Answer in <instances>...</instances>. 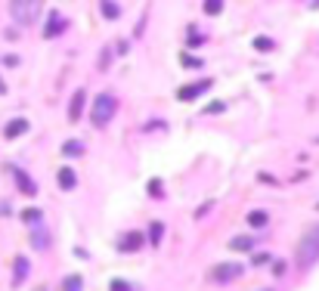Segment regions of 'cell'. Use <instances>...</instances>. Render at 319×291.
I'll return each instance as SVG.
<instances>
[{"mask_svg": "<svg viewBox=\"0 0 319 291\" xmlns=\"http://www.w3.org/2000/svg\"><path fill=\"white\" fill-rule=\"evenodd\" d=\"M316 260H319V226H313V229H307L300 235L297 251H294V263H297L300 272H307Z\"/></svg>", "mask_w": 319, "mask_h": 291, "instance_id": "6da1fadb", "label": "cell"}, {"mask_svg": "<svg viewBox=\"0 0 319 291\" xmlns=\"http://www.w3.org/2000/svg\"><path fill=\"white\" fill-rule=\"evenodd\" d=\"M149 192H152V195H162V186H158V180H152V186H149Z\"/></svg>", "mask_w": 319, "mask_h": 291, "instance_id": "d4e9b609", "label": "cell"}, {"mask_svg": "<svg viewBox=\"0 0 319 291\" xmlns=\"http://www.w3.org/2000/svg\"><path fill=\"white\" fill-rule=\"evenodd\" d=\"M84 99H87V93H84V90H75L72 105H68V118H72V121H78V118L84 115Z\"/></svg>", "mask_w": 319, "mask_h": 291, "instance_id": "ba28073f", "label": "cell"}, {"mask_svg": "<svg viewBox=\"0 0 319 291\" xmlns=\"http://www.w3.org/2000/svg\"><path fill=\"white\" fill-rule=\"evenodd\" d=\"M260 291H273V288H260Z\"/></svg>", "mask_w": 319, "mask_h": 291, "instance_id": "484cf974", "label": "cell"}, {"mask_svg": "<svg viewBox=\"0 0 319 291\" xmlns=\"http://www.w3.org/2000/svg\"><path fill=\"white\" fill-rule=\"evenodd\" d=\"M25 130H28V121H25V118H16V121H10V124L4 127V136H7V139H16V136H22Z\"/></svg>", "mask_w": 319, "mask_h": 291, "instance_id": "9c48e42d", "label": "cell"}, {"mask_svg": "<svg viewBox=\"0 0 319 291\" xmlns=\"http://www.w3.org/2000/svg\"><path fill=\"white\" fill-rule=\"evenodd\" d=\"M239 276H242V263H217L211 269V282H217V285H226Z\"/></svg>", "mask_w": 319, "mask_h": 291, "instance_id": "277c9868", "label": "cell"}, {"mask_svg": "<svg viewBox=\"0 0 319 291\" xmlns=\"http://www.w3.org/2000/svg\"><path fill=\"white\" fill-rule=\"evenodd\" d=\"M183 65H186V68H202V59H196V56H183Z\"/></svg>", "mask_w": 319, "mask_h": 291, "instance_id": "7402d4cb", "label": "cell"}, {"mask_svg": "<svg viewBox=\"0 0 319 291\" xmlns=\"http://www.w3.org/2000/svg\"><path fill=\"white\" fill-rule=\"evenodd\" d=\"M22 217H25V220H28V223H38V220H41V211H25Z\"/></svg>", "mask_w": 319, "mask_h": 291, "instance_id": "603a6c76", "label": "cell"}, {"mask_svg": "<svg viewBox=\"0 0 319 291\" xmlns=\"http://www.w3.org/2000/svg\"><path fill=\"white\" fill-rule=\"evenodd\" d=\"M115 108H118V102H115L112 93H99V96L93 99V108H90V121H93L96 127H105V124L115 118Z\"/></svg>", "mask_w": 319, "mask_h": 291, "instance_id": "3957f363", "label": "cell"}, {"mask_svg": "<svg viewBox=\"0 0 319 291\" xmlns=\"http://www.w3.org/2000/svg\"><path fill=\"white\" fill-rule=\"evenodd\" d=\"M99 7H102L105 19H118V16H121V7L115 4V0H99Z\"/></svg>", "mask_w": 319, "mask_h": 291, "instance_id": "9a60e30c", "label": "cell"}, {"mask_svg": "<svg viewBox=\"0 0 319 291\" xmlns=\"http://www.w3.org/2000/svg\"><path fill=\"white\" fill-rule=\"evenodd\" d=\"M162 229H165L162 223H152V229H149V232H152V235H149V239H152V245H158V242H162Z\"/></svg>", "mask_w": 319, "mask_h": 291, "instance_id": "d6986e66", "label": "cell"}, {"mask_svg": "<svg viewBox=\"0 0 319 291\" xmlns=\"http://www.w3.org/2000/svg\"><path fill=\"white\" fill-rule=\"evenodd\" d=\"M13 177H16V183H19V189L25 195H38V186H34V180L22 171V168H13Z\"/></svg>", "mask_w": 319, "mask_h": 291, "instance_id": "5b68a950", "label": "cell"}, {"mask_svg": "<svg viewBox=\"0 0 319 291\" xmlns=\"http://www.w3.org/2000/svg\"><path fill=\"white\" fill-rule=\"evenodd\" d=\"M223 10V0H205V13L208 16H217Z\"/></svg>", "mask_w": 319, "mask_h": 291, "instance_id": "e0dca14e", "label": "cell"}, {"mask_svg": "<svg viewBox=\"0 0 319 291\" xmlns=\"http://www.w3.org/2000/svg\"><path fill=\"white\" fill-rule=\"evenodd\" d=\"M28 276V257H16L13 263V285H22Z\"/></svg>", "mask_w": 319, "mask_h": 291, "instance_id": "8fae6325", "label": "cell"}, {"mask_svg": "<svg viewBox=\"0 0 319 291\" xmlns=\"http://www.w3.org/2000/svg\"><path fill=\"white\" fill-rule=\"evenodd\" d=\"M229 248L233 251H248V248H254V239L251 235H236V239H229Z\"/></svg>", "mask_w": 319, "mask_h": 291, "instance_id": "5bb4252c", "label": "cell"}, {"mask_svg": "<svg viewBox=\"0 0 319 291\" xmlns=\"http://www.w3.org/2000/svg\"><path fill=\"white\" fill-rule=\"evenodd\" d=\"M139 245H143V232H127L118 239V251H136Z\"/></svg>", "mask_w": 319, "mask_h": 291, "instance_id": "52a82bcc", "label": "cell"}, {"mask_svg": "<svg viewBox=\"0 0 319 291\" xmlns=\"http://www.w3.org/2000/svg\"><path fill=\"white\" fill-rule=\"evenodd\" d=\"M109 291H133V285H127L124 279H115V282L109 285Z\"/></svg>", "mask_w": 319, "mask_h": 291, "instance_id": "ffe728a7", "label": "cell"}, {"mask_svg": "<svg viewBox=\"0 0 319 291\" xmlns=\"http://www.w3.org/2000/svg\"><path fill=\"white\" fill-rule=\"evenodd\" d=\"M44 0H10V16L16 25H34L41 19Z\"/></svg>", "mask_w": 319, "mask_h": 291, "instance_id": "7a4b0ae2", "label": "cell"}, {"mask_svg": "<svg viewBox=\"0 0 319 291\" xmlns=\"http://www.w3.org/2000/svg\"><path fill=\"white\" fill-rule=\"evenodd\" d=\"M208 87H211V81H196L192 87H180V90H177V96H180V99H196V96L205 93Z\"/></svg>", "mask_w": 319, "mask_h": 291, "instance_id": "8992f818", "label": "cell"}, {"mask_svg": "<svg viewBox=\"0 0 319 291\" xmlns=\"http://www.w3.org/2000/svg\"><path fill=\"white\" fill-rule=\"evenodd\" d=\"M254 47H257V50H270V47H273V41H267V38H257V41H254Z\"/></svg>", "mask_w": 319, "mask_h": 291, "instance_id": "cb8c5ba5", "label": "cell"}, {"mask_svg": "<svg viewBox=\"0 0 319 291\" xmlns=\"http://www.w3.org/2000/svg\"><path fill=\"white\" fill-rule=\"evenodd\" d=\"M267 220H270V217L263 214V211H251V214H248V223H251L254 229H260V226H267Z\"/></svg>", "mask_w": 319, "mask_h": 291, "instance_id": "2e32d148", "label": "cell"}, {"mask_svg": "<svg viewBox=\"0 0 319 291\" xmlns=\"http://www.w3.org/2000/svg\"><path fill=\"white\" fill-rule=\"evenodd\" d=\"M31 248H38V251H47L50 248V235L44 226H34L31 229Z\"/></svg>", "mask_w": 319, "mask_h": 291, "instance_id": "30bf717a", "label": "cell"}, {"mask_svg": "<svg viewBox=\"0 0 319 291\" xmlns=\"http://www.w3.org/2000/svg\"><path fill=\"white\" fill-rule=\"evenodd\" d=\"M65 291H81V279L78 276H68L65 279Z\"/></svg>", "mask_w": 319, "mask_h": 291, "instance_id": "44dd1931", "label": "cell"}, {"mask_svg": "<svg viewBox=\"0 0 319 291\" xmlns=\"http://www.w3.org/2000/svg\"><path fill=\"white\" fill-rule=\"evenodd\" d=\"M62 152H65V155H81V152H84V145L72 139V142H65V145H62Z\"/></svg>", "mask_w": 319, "mask_h": 291, "instance_id": "ac0fdd59", "label": "cell"}, {"mask_svg": "<svg viewBox=\"0 0 319 291\" xmlns=\"http://www.w3.org/2000/svg\"><path fill=\"white\" fill-rule=\"evenodd\" d=\"M62 28H65V19H62L59 13H50V19H47V31H44V34H47V38H56V34H59Z\"/></svg>", "mask_w": 319, "mask_h": 291, "instance_id": "7c38bea8", "label": "cell"}, {"mask_svg": "<svg viewBox=\"0 0 319 291\" xmlns=\"http://www.w3.org/2000/svg\"><path fill=\"white\" fill-rule=\"evenodd\" d=\"M59 186H62V189H75V186H78V177H75L72 168H62V171H59Z\"/></svg>", "mask_w": 319, "mask_h": 291, "instance_id": "4fadbf2b", "label": "cell"}]
</instances>
